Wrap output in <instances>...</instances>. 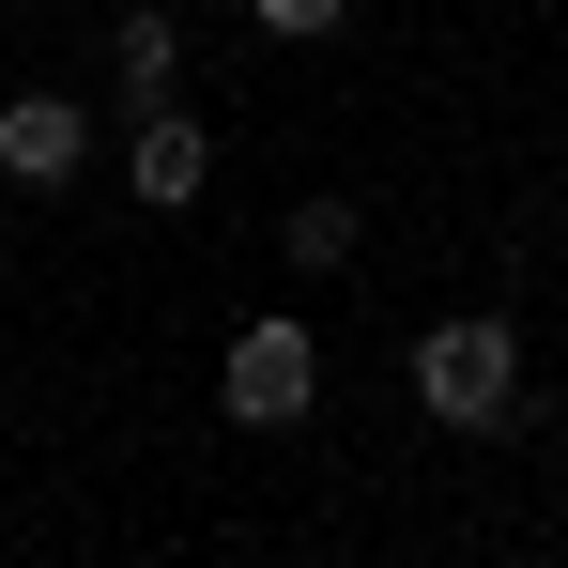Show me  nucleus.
I'll return each instance as SVG.
<instances>
[{
  "instance_id": "1",
  "label": "nucleus",
  "mask_w": 568,
  "mask_h": 568,
  "mask_svg": "<svg viewBox=\"0 0 568 568\" xmlns=\"http://www.w3.org/2000/svg\"><path fill=\"white\" fill-rule=\"evenodd\" d=\"M507 399H523V338L507 323H430L415 338V415L430 430H491Z\"/></svg>"
},
{
  "instance_id": "2",
  "label": "nucleus",
  "mask_w": 568,
  "mask_h": 568,
  "mask_svg": "<svg viewBox=\"0 0 568 568\" xmlns=\"http://www.w3.org/2000/svg\"><path fill=\"white\" fill-rule=\"evenodd\" d=\"M215 399H231V430H292L307 399H323V338L262 307V323H231V354H215Z\"/></svg>"
},
{
  "instance_id": "3",
  "label": "nucleus",
  "mask_w": 568,
  "mask_h": 568,
  "mask_svg": "<svg viewBox=\"0 0 568 568\" xmlns=\"http://www.w3.org/2000/svg\"><path fill=\"white\" fill-rule=\"evenodd\" d=\"M123 185H139V215H185V200L215 185V123H200L185 93H154L139 139H123Z\"/></svg>"
},
{
  "instance_id": "4",
  "label": "nucleus",
  "mask_w": 568,
  "mask_h": 568,
  "mask_svg": "<svg viewBox=\"0 0 568 568\" xmlns=\"http://www.w3.org/2000/svg\"><path fill=\"white\" fill-rule=\"evenodd\" d=\"M93 170V93H0V185H78Z\"/></svg>"
},
{
  "instance_id": "5",
  "label": "nucleus",
  "mask_w": 568,
  "mask_h": 568,
  "mask_svg": "<svg viewBox=\"0 0 568 568\" xmlns=\"http://www.w3.org/2000/svg\"><path fill=\"white\" fill-rule=\"evenodd\" d=\"M170 78H185V31H170L154 0H139V16H108V93H123V108H154Z\"/></svg>"
},
{
  "instance_id": "6",
  "label": "nucleus",
  "mask_w": 568,
  "mask_h": 568,
  "mask_svg": "<svg viewBox=\"0 0 568 568\" xmlns=\"http://www.w3.org/2000/svg\"><path fill=\"white\" fill-rule=\"evenodd\" d=\"M277 262H292V277H338V262H354V200H323V185H307V200L277 215Z\"/></svg>"
},
{
  "instance_id": "7",
  "label": "nucleus",
  "mask_w": 568,
  "mask_h": 568,
  "mask_svg": "<svg viewBox=\"0 0 568 568\" xmlns=\"http://www.w3.org/2000/svg\"><path fill=\"white\" fill-rule=\"evenodd\" d=\"M246 16H262V31H277V47H323V31H338V16H354V0H246Z\"/></svg>"
},
{
  "instance_id": "8",
  "label": "nucleus",
  "mask_w": 568,
  "mask_h": 568,
  "mask_svg": "<svg viewBox=\"0 0 568 568\" xmlns=\"http://www.w3.org/2000/svg\"><path fill=\"white\" fill-rule=\"evenodd\" d=\"M0 16H16V0H0Z\"/></svg>"
}]
</instances>
